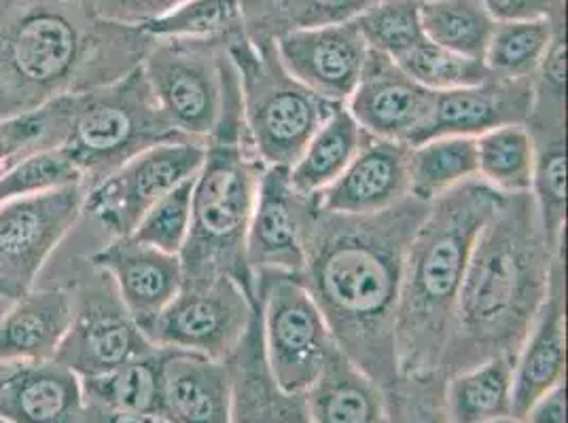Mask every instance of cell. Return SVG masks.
<instances>
[{
  "label": "cell",
  "instance_id": "obj_16",
  "mask_svg": "<svg viewBox=\"0 0 568 423\" xmlns=\"http://www.w3.org/2000/svg\"><path fill=\"white\" fill-rule=\"evenodd\" d=\"M274 49L286 71L337 106L355 94L369 55L356 22L293 30L278 37Z\"/></svg>",
  "mask_w": 568,
  "mask_h": 423
},
{
  "label": "cell",
  "instance_id": "obj_30",
  "mask_svg": "<svg viewBox=\"0 0 568 423\" xmlns=\"http://www.w3.org/2000/svg\"><path fill=\"white\" fill-rule=\"evenodd\" d=\"M477 178L475 138L437 136L409 146L407 185L409 197L433 204L442 195Z\"/></svg>",
  "mask_w": 568,
  "mask_h": 423
},
{
  "label": "cell",
  "instance_id": "obj_25",
  "mask_svg": "<svg viewBox=\"0 0 568 423\" xmlns=\"http://www.w3.org/2000/svg\"><path fill=\"white\" fill-rule=\"evenodd\" d=\"M312 423H390L386 390L342 352L306 392Z\"/></svg>",
  "mask_w": 568,
  "mask_h": 423
},
{
  "label": "cell",
  "instance_id": "obj_42",
  "mask_svg": "<svg viewBox=\"0 0 568 423\" xmlns=\"http://www.w3.org/2000/svg\"><path fill=\"white\" fill-rule=\"evenodd\" d=\"M521 423H567V388L558 383L537 400Z\"/></svg>",
  "mask_w": 568,
  "mask_h": 423
},
{
  "label": "cell",
  "instance_id": "obj_43",
  "mask_svg": "<svg viewBox=\"0 0 568 423\" xmlns=\"http://www.w3.org/2000/svg\"><path fill=\"white\" fill-rule=\"evenodd\" d=\"M183 0H123L121 22L128 25H142L162 13L170 11Z\"/></svg>",
  "mask_w": 568,
  "mask_h": 423
},
{
  "label": "cell",
  "instance_id": "obj_6",
  "mask_svg": "<svg viewBox=\"0 0 568 423\" xmlns=\"http://www.w3.org/2000/svg\"><path fill=\"white\" fill-rule=\"evenodd\" d=\"M64 109L67 130L60 148L81 172L85 190L146 148L191 141L170 125L142 66L109 85L64 95Z\"/></svg>",
  "mask_w": 568,
  "mask_h": 423
},
{
  "label": "cell",
  "instance_id": "obj_38",
  "mask_svg": "<svg viewBox=\"0 0 568 423\" xmlns=\"http://www.w3.org/2000/svg\"><path fill=\"white\" fill-rule=\"evenodd\" d=\"M64 97H58L28 115L0 118V172L32 153L60 148L64 141Z\"/></svg>",
  "mask_w": 568,
  "mask_h": 423
},
{
  "label": "cell",
  "instance_id": "obj_29",
  "mask_svg": "<svg viewBox=\"0 0 568 423\" xmlns=\"http://www.w3.org/2000/svg\"><path fill=\"white\" fill-rule=\"evenodd\" d=\"M535 142L530 197L549 248L565 255L567 227V127L528 130Z\"/></svg>",
  "mask_w": 568,
  "mask_h": 423
},
{
  "label": "cell",
  "instance_id": "obj_40",
  "mask_svg": "<svg viewBox=\"0 0 568 423\" xmlns=\"http://www.w3.org/2000/svg\"><path fill=\"white\" fill-rule=\"evenodd\" d=\"M191 187H193V178L172 188L142 216L132 236L128 237L179 257L190 237Z\"/></svg>",
  "mask_w": 568,
  "mask_h": 423
},
{
  "label": "cell",
  "instance_id": "obj_19",
  "mask_svg": "<svg viewBox=\"0 0 568 423\" xmlns=\"http://www.w3.org/2000/svg\"><path fill=\"white\" fill-rule=\"evenodd\" d=\"M409 146L367 136L339 178L314 197L321 210L367 216L393 208L409 197Z\"/></svg>",
  "mask_w": 568,
  "mask_h": 423
},
{
  "label": "cell",
  "instance_id": "obj_4",
  "mask_svg": "<svg viewBox=\"0 0 568 423\" xmlns=\"http://www.w3.org/2000/svg\"><path fill=\"white\" fill-rule=\"evenodd\" d=\"M505 197L475 178L428 204L403 265L395 324L399 376L439 371L475 241Z\"/></svg>",
  "mask_w": 568,
  "mask_h": 423
},
{
  "label": "cell",
  "instance_id": "obj_13",
  "mask_svg": "<svg viewBox=\"0 0 568 423\" xmlns=\"http://www.w3.org/2000/svg\"><path fill=\"white\" fill-rule=\"evenodd\" d=\"M202 159V141L164 142L146 148L85 193L81 218L90 220L106 241L132 236L146 212L197 174Z\"/></svg>",
  "mask_w": 568,
  "mask_h": 423
},
{
  "label": "cell",
  "instance_id": "obj_39",
  "mask_svg": "<svg viewBox=\"0 0 568 423\" xmlns=\"http://www.w3.org/2000/svg\"><path fill=\"white\" fill-rule=\"evenodd\" d=\"M71 185H83L77 165L62 148H45L0 172V204Z\"/></svg>",
  "mask_w": 568,
  "mask_h": 423
},
{
  "label": "cell",
  "instance_id": "obj_22",
  "mask_svg": "<svg viewBox=\"0 0 568 423\" xmlns=\"http://www.w3.org/2000/svg\"><path fill=\"white\" fill-rule=\"evenodd\" d=\"M160 415L170 423H232V376L225 360L164 350Z\"/></svg>",
  "mask_w": 568,
  "mask_h": 423
},
{
  "label": "cell",
  "instance_id": "obj_5",
  "mask_svg": "<svg viewBox=\"0 0 568 423\" xmlns=\"http://www.w3.org/2000/svg\"><path fill=\"white\" fill-rule=\"evenodd\" d=\"M263 169L244 130L240 81L230 62L221 118L204 141V159L193 176L190 237L179 255L183 276L227 274L255 297L244 239Z\"/></svg>",
  "mask_w": 568,
  "mask_h": 423
},
{
  "label": "cell",
  "instance_id": "obj_12",
  "mask_svg": "<svg viewBox=\"0 0 568 423\" xmlns=\"http://www.w3.org/2000/svg\"><path fill=\"white\" fill-rule=\"evenodd\" d=\"M85 193L71 185L0 204V316L37 286L77 225Z\"/></svg>",
  "mask_w": 568,
  "mask_h": 423
},
{
  "label": "cell",
  "instance_id": "obj_44",
  "mask_svg": "<svg viewBox=\"0 0 568 423\" xmlns=\"http://www.w3.org/2000/svg\"><path fill=\"white\" fill-rule=\"evenodd\" d=\"M83 423H170L162 415L151 413H123V411H111L98 404L85 402V420Z\"/></svg>",
  "mask_w": 568,
  "mask_h": 423
},
{
  "label": "cell",
  "instance_id": "obj_2",
  "mask_svg": "<svg viewBox=\"0 0 568 423\" xmlns=\"http://www.w3.org/2000/svg\"><path fill=\"white\" fill-rule=\"evenodd\" d=\"M153 41L72 0H0V118L118 81L142 66Z\"/></svg>",
  "mask_w": 568,
  "mask_h": 423
},
{
  "label": "cell",
  "instance_id": "obj_46",
  "mask_svg": "<svg viewBox=\"0 0 568 423\" xmlns=\"http://www.w3.org/2000/svg\"><path fill=\"white\" fill-rule=\"evenodd\" d=\"M0 423H4V422H2V420H0Z\"/></svg>",
  "mask_w": 568,
  "mask_h": 423
},
{
  "label": "cell",
  "instance_id": "obj_21",
  "mask_svg": "<svg viewBox=\"0 0 568 423\" xmlns=\"http://www.w3.org/2000/svg\"><path fill=\"white\" fill-rule=\"evenodd\" d=\"M530 109V79L490 74L471 87L435 95L426 141L437 136L477 138L505 125H526Z\"/></svg>",
  "mask_w": 568,
  "mask_h": 423
},
{
  "label": "cell",
  "instance_id": "obj_18",
  "mask_svg": "<svg viewBox=\"0 0 568 423\" xmlns=\"http://www.w3.org/2000/svg\"><path fill=\"white\" fill-rule=\"evenodd\" d=\"M4 423H83L81 379L55 360L0 362Z\"/></svg>",
  "mask_w": 568,
  "mask_h": 423
},
{
  "label": "cell",
  "instance_id": "obj_27",
  "mask_svg": "<svg viewBox=\"0 0 568 423\" xmlns=\"http://www.w3.org/2000/svg\"><path fill=\"white\" fill-rule=\"evenodd\" d=\"M365 141L367 134L361 130L348 109L337 106L312 134L295 164L288 167L291 185L306 197L321 195L355 159Z\"/></svg>",
  "mask_w": 568,
  "mask_h": 423
},
{
  "label": "cell",
  "instance_id": "obj_20",
  "mask_svg": "<svg viewBox=\"0 0 568 423\" xmlns=\"http://www.w3.org/2000/svg\"><path fill=\"white\" fill-rule=\"evenodd\" d=\"M567 367V306L565 260L554 269L544 307L514 358L511 417L524 420L528 409L558 383Z\"/></svg>",
  "mask_w": 568,
  "mask_h": 423
},
{
  "label": "cell",
  "instance_id": "obj_45",
  "mask_svg": "<svg viewBox=\"0 0 568 423\" xmlns=\"http://www.w3.org/2000/svg\"><path fill=\"white\" fill-rule=\"evenodd\" d=\"M486 423H521L520 420H516V417H511V415H507V417H498V420H493V422Z\"/></svg>",
  "mask_w": 568,
  "mask_h": 423
},
{
  "label": "cell",
  "instance_id": "obj_36",
  "mask_svg": "<svg viewBox=\"0 0 568 423\" xmlns=\"http://www.w3.org/2000/svg\"><path fill=\"white\" fill-rule=\"evenodd\" d=\"M395 62L407 76H412L418 85L433 94L471 87L490 76L481 60L465 58L450 49L439 48L428 39L420 41Z\"/></svg>",
  "mask_w": 568,
  "mask_h": 423
},
{
  "label": "cell",
  "instance_id": "obj_8",
  "mask_svg": "<svg viewBox=\"0 0 568 423\" xmlns=\"http://www.w3.org/2000/svg\"><path fill=\"white\" fill-rule=\"evenodd\" d=\"M53 262L64 265V269H58L67 282L58 286H67L72 297L71 327L53 355L55 362L71 369L79 379H88L155 350L119 299L113 280L85 255H67L64 260Z\"/></svg>",
  "mask_w": 568,
  "mask_h": 423
},
{
  "label": "cell",
  "instance_id": "obj_15",
  "mask_svg": "<svg viewBox=\"0 0 568 423\" xmlns=\"http://www.w3.org/2000/svg\"><path fill=\"white\" fill-rule=\"evenodd\" d=\"M435 95L407 76L395 60L369 49L346 109L367 136L416 146L426 141Z\"/></svg>",
  "mask_w": 568,
  "mask_h": 423
},
{
  "label": "cell",
  "instance_id": "obj_3",
  "mask_svg": "<svg viewBox=\"0 0 568 423\" xmlns=\"http://www.w3.org/2000/svg\"><path fill=\"white\" fill-rule=\"evenodd\" d=\"M556 255L530 193L507 195L475 241L439 362L444 376L520 350L544 307Z\"/></svg>",
  "mask_w": 568,
  "mask_h": 423
},
{
  "label": "cell",
  "instance_id": "obj_24",
  "mask_svg": "<svg viewBox=\"0 0 568 423\" xmlns=\"http://www.w3.org/2000/svg\"><path fill=\"white\" fill-rule=\"evenodd\" d=\"M71 318L67 286H34L0 316V362L53 360Z\"/></svg>",
  "mask_w": 568,
  "mask_h": 423
},
{
  "label": "cell",
  "instance_id": "obj_31",
  "mask_svg": "<svg viewBox=\"0 0 568 423\" xmlns=\"http://www.w3.org/2000/svg\"><path fill=\"white\" fill-rule=\"evenodd\" d=\"M162 364L164 350L155 348L104 375L81 379L83 399L111 411L160 415Z\"/></svg>",
  "mask_w": 568,
  "mask_h": 423
},
{
  "label": "cell",
  "instance_id": "obj_33",
  "mask_svg": "<svg viewBox=\"0 0 568 423\" xmlns=\"http://www.w3.org/2000/svg\"><path fill=\"white\" fill-rule=\"evenodd\" d=\"M477 178L503 195L528 193L535 142L526 125H505L475 138Z\"/></svg>",
  "mask_w": 568,
  "mask_h": 423
},
{
  "label": "cell",
  "instance_id": "obj_1",
  "mask_svg": "<svg viewBox=\"0 0 568 423\" xmlns=\"http://www.w3.org/2000/svg\"><path fill=\"white\" fill-rule=\"evenodd\" d=\"M428 204L405 197L388 210L346 216L314 202L300 280L323 311L339 352L384 390L399 379L395 324L403 265Z\"/></svg>",
  "mask_w": 568,
  "mask_h": 423
},
{
  "label": "cell",
  "instance_id": "obj_7",
  "mask_svg": "<svg viewBox=\"0 0 568 423\" xmlns=\"http://www.w3.org/2000/svg\"><path fill=\"white\" fill-rule=\"evenodd\" d=\"M240 81L242 121L265 167H291L337 104L314 94L286 71L272 45L255 48L244 34L227 43Z\"/></svg>",
  "mask_w": 568,
  "mask_h": 423
},
{
  "label": "cell",
  "instance_id": "obj_17",
  "mask_svg": "<svg viewBox=\"0 0 568 423\" xmlns=\"http://www.w3.org/2000/svg\"><path fill=\"white\" fill-rule=\"evenodd\" d=\"M85 257L113 280L119 299L141 330L162 313L183 282V267L176 255L132 237L104 241Z\"/></svg>",
  "mask_w": 568,
  "mask_h": 423
},
{
  "label": "cell",
  "instance_id": "obj_41",
  "mask_svg": "<svg viewBox=\"0 0 568 423\" xmlns=\"http://www.w3.org/2000/svg\"><path fill=\"white\" fill-rule=\"evenodd\" d=\"M495 22H565V0H479Z\"/></svg>",
  "mask_w": 568,
  "mask_h": 423
},
{
  "label": "cell",
  "instance_id": "obj_11",
  "mask_svg": "<svg viewBox=\"0 0 568 423\" xmlns=\"http://www.w3.org/2000/svg\"><path fill=\"white\" fill-rule=\"evenodd\" d=\"M255 297L227 274L183 276L174 299L142 330L162 350L227 360L255 318Z\"/></svg>",
  "mask_w": 568,
  "mask_h": 423
},
{
  "label": "cell",
  "instance_id": "obj_14",
  "mask_svg": "<svg viewBox=\"0 0 568 423\" xmlns=\"http://www.w3.org/2000/svg\"><path fill=\"white\" fill-rule=\"evenodd\" d=\"M314 197L291 185L288 167H265L244 239V259L255 280L260 274L300 276L306 265V239Z\"/></svg>",
  "mask_w": 568,
  "mask_h": 423
},
{
  "label": "cell",
  "instance_id": "obj_9",
  "mask_svg": "<svg viewBox=\"0 0 568 423\" xmlns=\"http://www.w3.org/2000/svg\"><path fill=\"white\" fill-rule=\"evenodd\" d=\"M255 303L270 373L288 394H306L339 352L300 276H255Z\"/></svg>",
  "mask_w": 568,
  "mask_h": 423
},
{
  "label": "cell",
  "instance_id": "obj_34",
  "mask_svg": "<svg viewBox=\"0 0 568 423\" xmlns=\"http://www.w3.org/2000/svg\"><path fill=\"white\" fill-rule=\"evenodd\" d=\"M560 28H565V22H497L484 53V66L503 79H532Z\"/></svg>",
  "mask_w": 568,
  "mask_h": 423
},
{
  "label": "cell",
  "instance_id": "obj_37",
  "mask_svg": "<svg viewBox=\"0 0 568 423\" xmlns=\"http://www.w3.org/2000/svg\"><path fill=\"white\" fill-rule=\"evenodd\" d=\"M367 48L390 60H399L420 41V0H384L355 20Z\"/></svg>",
  "mask_w": 568,
  "mask_h": 423
},
{
  "label": "cell",
  "instance_id": "obj_26",
  "mask_svg": "<svg viewBox=\"0 0 568 423\" xmlns=\"http://www.w3.org/2000/svg\"><path fill=\"white\" fill-rule=\"evenodd\" d=\"M379 2L384 0H240L242 30L255 48H265L293 30L355 22Z\"/></svg>",
  "mask_w": 568,
  "mask_h": 423
},
{
  "label": "cell",
  "instance_id": "obj_35",
  "mask_svg": "<svg viewBox=\"0 0 568 423\" xmlns=\"http://www.w3.org/2000/svg\"><path fill=\"white\" fill-rule=\"evenodd\" d=\"M141 28L151 39H234L244 34L240 0H183Z\"/></svg>",
  "mask_w": 568,
  "mask_h": 423
},
{
  "label": "cell",
  "instance_id": "obj_10",
  "mask_svg": "<svg viewBox=\"0 0 568 423\" xmlns=\"http://www.w3.org/2000/svg\"><path fill=\"white\" fill-rule=\"evenodd\" d=\"M230 41L155 39L142 62L158 106L185 138L206 141L221 118L225 76L232 62Z\"/></svg>",
  "mask_w": 568,
  "mask_h": 423
},
{
  "label": "cell",
  "instance_id": "obj_28",
  "mask_svg": "<svg viewBox=\"0 0 568 423\" xmlns=\"http://www.w3.org/2000/svg\"><path fill=\"white\" fill-rule=\"evenodd\" d=\"M514 358L497 355L446 376L444 406L450 423H486L511 415Z\"/></svg>",
  "mask_w": 568,
  "mask_h": 423
},
{
  "label": "cell",
  "instance_id": "obj_32",
  "mask_svg": "<svg viewBox=\"0 0 568 423\" xmlns=\"http://www.w3.org/2000/svg\"><path fill=\"white\" fill-rule=\"evenodd\" d=\"M420 24L430 43L484 62L497 22L479 0H423Z\"/></svg>",
  "mask_w": 568,
  "mask_h": 423
},
{
  "label": "cell",
  "instance_id": "obj_23",
  "mask_svg": "<svg viewBox=\"0 0 568 423\" xmlns=\"http://www.w3.org/2000/svg\"><path fill=\"white\" fill-rule=\"evenodd\" d=\"M225 362L232 376V423H312L306 394L284 392L270 373L260 311Z\"/></svg>",
  "mask_w": 568,
  "mask_h": 423
}]
</instances>
